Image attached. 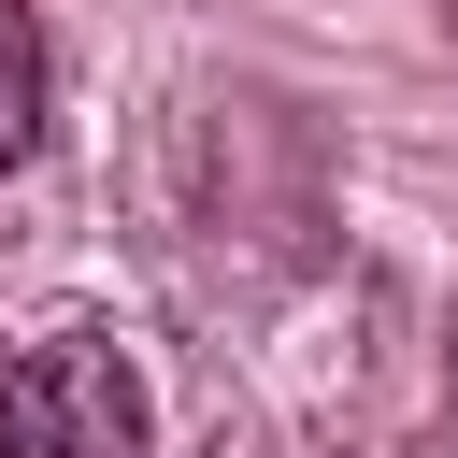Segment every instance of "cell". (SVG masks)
<instances>
[{"label": "cell", "instance_id": "obj_1", "mask_svg": "<svg viewBox=\"0 0 458 458\" xmlns=\"http://www.w3.org/2000/svg\"><path fill=\"white\" fill-rule=\"evenodd\" d=\"M0 458H157L143 372L114 329H43L0 372Z\"/></svg>", "mask_w": 458, "mask_h": 458}, {"label": "cell", "instance_id": "obj_2", "mask_svg": "<svg viewBox=\"0 0 458 458\" xmlns=\"http://www.w3.org/2000/svg\"><path fill=\"white\" fill-rule=\"evenodd\" d=\"M43 114H57V57H43V14L0 0V172L43 157Z\"/></svg>", "mask_w": 458, "mask_h": 458}]
</instances>
